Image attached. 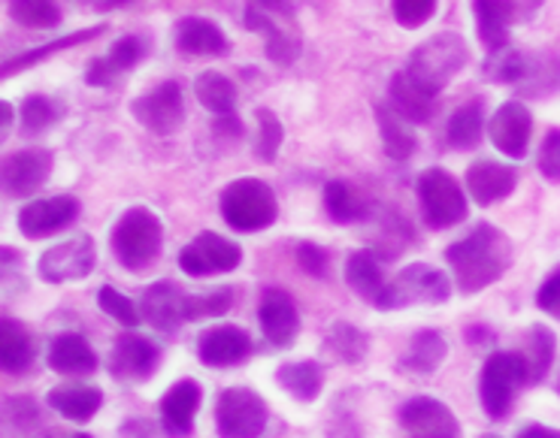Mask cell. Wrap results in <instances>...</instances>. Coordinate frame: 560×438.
Instances as JSON below:
<instances>
[{
  "mask_svg": "<svg viewBox=\"0 0 560 438\" xmlns=\"http://www.w3.org/2000/svg\"><path fill=\"white\" fill-rule=\"evenodd\" d=\"M445 260L455 272L460 294H479L482 287L503 279L512 263V242L494 224H476L464 239L448 246Z\"/></svg>",
  "mask_w": 560,
  "mask_h": 438,
  "instance_id": "cell-1",
  "label": "cell"
},
{
  "mask_svg": "<svg viewBox=\"0 0 560 438\" xmlns=\"http://www.w3.org/2000/svg\"><path fill=\"white\" fill-rule=\"evenodd\" d=\"M231 306H234V291L231 287H219L212 294L197 297V294H188L183 287H176L173 282H158L152 287H145L140 315L155 330L170 333L179 323L200 321V318H219Z\"/></svg>",
  "mask_w": 560,
  "mask_h": 438,
  "instance_id": "cell-2",
  "label": "cell"
},
{
  "mask_svg": "<svg viewBox=\"0 0 560 438\" xmlns=\"http://www.w3.org/2000/svg\"><path fill=\"white\" fill-rule=\"evenodd\" d=\"M243 19L252 34L264 37V52L270 61L282 67L298 61L303 52V31L288 0H248Z\"/></svg>",
  "mask_w": 560,
  "mask_h": 438,
  "instance_id": "cell-3",
  "label": "cell"
},
{
  "mask_svg": "<svg viewBox=\"0 0 560 438\" xmlns=\"http://www.w3.org/2000/svg\"><path fill=\"white\" fill-rule=\"evenodd\" d=\"M164 246V227L152 209H128L113 227V254L125 270L140 272L152 267Z\"/></svg>",
  "mask_w": 560,
  "mask_h": 438,
  "instance_id": "cell-4",
  "label": "cell"
},
{
  "mask_svg": "<svg viewBox=\"0 0 560 438\" xmlns=\"http://www.w3.org/2000/svg\"><path fill=\"white\" fill-rule=\"evenodd\" d=\"M467 39L460 37L457 31H443V34H433V37L424 39L421 46H416V52L409 58L406 70H409L421 85H428L430 91L440 94V91L467 67Z\"/></svg>",
  "mask_w": 560,
  "mask_h": 438,
  "instance_id": "cell-5",
  "label": "cell"
},
{
  "mask_svg": "<svg viewBox=\"0 0 560 438\" xmlns=\"http://www.w3.org/2000/svg\"><path fill=\"white\" fill-rule=\"evenodd\" d=\"M222 218L240 233H261L279 218L273 188L261 179H236L222 191Z\"/></svg>",
  "mask_w": 560,
  "mask_h": 438,
  "instance_id": "cell-6",
  "label": "cell"
},
{
  "mask_svg": "<svg viewBox=\"0 0 560 438\" xmlns=\"http://www.w3.org/2000/svg\"><path fill=\"white\" fill-rule=\"evenodd\" d=\"M418 203H421V215L430 230H445L455 227L467 218V193L457 185L452 173L443 167H430L418 176Z\"/></svg>",
  "mask_w": 560,
  "mask_h": 438,
  "instance_id": "cell-7",
  "label": "cell"
},
{
  "mask_svg": "<svg viewBox=\"0 0 560 438\" xmlns=\"http://www.w3.org/2000/svg\"><path fill=\"white\" fill-rule=\"evenodd\" d=\"M452 297V284L443 270L430 263H409L400 275L388 282L382 309H406V306H440Z\"/></svg>",
  "mask_w": 560,
  "mask_h": 438,
  "instance_id": "cell-8",
  "label": "cell"
},
{
  "mask_svg": "<svg viewBox=\"0 0 560 438\" xmlns=\"http://www.w3.org/2000/svg\"><path fill=\"white\" fill-rule=\"evenodd\" d=\"M527 384V366L518 351L491 354L482 369V405L488 417H506L518 387Z\"/></svg>",
  "mask_w": 560,
  "mask_h": 438,
  "instance_id": "cell-9",
  "label": "cell"
},
{
  "mask_svg": "<svg viewBox=\"0 0 560 438\" xmlns=\"http://www.w3.org/2000/svg\"><path fill=\"white\" fill-rule=\"evenodd\" d=\"M267 402L246 387H228L215 402V426L222 438H258L267 426Z\"/></svg>",
  "mask_w": 560,
  "mask_h": 438,
  "instance_id": "cell-10",
  "label": "cell"
},
{
  "mask_svg": "<svg viewBox=\"0 0 560 438\" xmlns=\"http://www.w3.org/2000/svg\"><path fill=\"white\" fill-rule=\"evenodd\" d=\"M131 116L155 137H170L183 128L185 121V97L179 82H158L155 88L140 94L131 104Z\"/></svg>",
  "mask_w": 560,
  "mask_h": 438,
  "instance_id": "cell-11",
  "label": "cell"
},
{
  "mask_svg": "<svg viewBox=\"0 0 560 438\" xmlns=\"http://www.w3.org/2000/svg\"><path fill=\"white\" fill-rule=\"evenodd\" d=\"M243 260V248L224 239L222 233H197L195 239L183 248L179 254V267L188 272L191 279H207V275H222L240 267Z\"/></svg>",
  "mask_w": 560,
  "mask_h": 438,
  "instance_id": "cell-12",
  "label": "cell"
},
{
  "mask_svg": "<svg viewBox=\"0 0 560 438\" xmlns=\"http://www.w3.org/2000/svg\"><path fill=\"white\" fill-rule=\"evenodd\" d=\"M55 157L49 149H22L0 161V193L7 197H34L49 181Z\"/></svg>",
  "mask_w": 560,
  "mask_h": 438,
  "instance_id": "cell-13",
  "label": "cell"
},
{
  "mask_svg": "<svg viewBox=\"0 0 560 438\" xmlns=\"http://www.w3.org/2000/svg\"><path fill=\"white\" fill-rule=\"evenodd\" d=\"M94 263H97L94 239L82 233V236H73V239H67L61 246H52L49 251H43L37 272L43 282L65 284L92 275Z\"/></svg>",
  "mask_w": 560,
  "mask_h": 438,
  "instance_id": "cell-14",
  "label": "cell"
},
{
  "mask_svg": "<svg viewBox=\"0 0 560 438\" xmlns=\"http://www.w3.org/2000/svg\"><path fill=\"white\" fill-rule=\"evenodd\" d=\"M79 218V200L70 193L31 200L19 212V230L25 239H49L55 233L67 230Z\"/></svg>",
  "mask_w": 560,
  "mask_h": 438,
  "instance_id": "cell-15",
  "label": "cell"
},
{
  "mask_svg": "<svg viewBox=\"0 0 560 438\" xmlns=\"http://www.w3.org/2000/svg\"><path fill=\"white\" fill-rule=\"evenodd\" d=\"M488 133H491L497 152H503L512 161H522L527 155L530 137H534V116L522 100H509L494 113Z\"/></svg>",
  "mask_w": 560,
  "mask_h": 438,
  "instance_id": "cell-16",
  "label": "cell"
},
{
  "mask_svg": "<svg viewBox=\"0 0 560 438\" xmlns=\"http://www.w3.org/2000/svg\"><path fill=\"white\" fill-rule=\"evenodd\" d=\"M400 424L412 438H460V426L452 409L430 396L406 402L400 409Z\"/></svg>",
  "mask_w": 560,
  "mask_h": 438,
  "instance_id": "cell-17",
  "label": "cell"
},
{
  "mask_svg": "<svg viewBox=\"0 0 560 438\" xmlns=\"http://www.w3.org/2000/svg\"><path fill=\"white\" fill-rule=\"evenodd\" d=\"M173 46L176 52L188 58H222L231 52V43L224 37V31L209 19L200 15H185L173 25Z\"/></svg>",
  "mask_w": 560,
  "mask_h": 438,
  "instance_id": "cell-18",
  "label": "cell"
},
{
  "mask_svg": "<svg viewBox=\"0 0 560 438\" xmlns=\"http://www.w3.org/2000/svg\"><path fill=\"white\" fill-rule=\"evenodd\" d=\"M145 58V43L143 37L137 34H128L113 43V49L104 55V58H94L89 70H85V82L94 85V88H109L116 85L118 79L125 76L128 70L140 64Z\"/></svg>",
  "mask_w": 560,
  "mask_h": 438,
  "instance_id": "cell-19",
  "label": "cell"
},
{
  "mask_svg": "<svg viewBox=\"0 0 560 438\" xmlns=\"http://www.w3.org/2000/svg\"><path fill=\"white\" fill-rule=\"evenodd\" d=\"M109 369L121 381H145L158 369V348L145 335H118L116 348L109 354Z\"/></svg>",
  "mask_w": 560,
  "mask_h": 438,
  "instance_id": "cell-20",
  "label": "cell"
},
{
  "mask_svg": "<svg viewBox=\"0 0 560 438\" xmlns=\"http://www.w3.org/2000/svg\"><path fill=\"white\" fill-rule=\"evenodd\" d=\"M197 354H200V360L207 363V366H215V369L236 366V363H243L252 354V335L234 327V323L212 327V330L200 335Z\"/></svg>",
  "mask_w": 560,
  "mask_h": 438,
  "instance_id": "cell-21",
  "label": "cell"
},
{
  "mask_svg": "<svg viewBox=\"0 0 560 438\" xmlns=\"http://www.w3.org/2000/svg\"><path fill=\"white\" fill-rule=\"evenodd\" d=\"M258 318H261L264 335L273 342L276 348H291L294 339L300 333V315L294 299L288 297L285 291H267L261 299V309H258Z\"/></svg>",
  "mask_w": 560,
  "mask_h": 438,
  "instance_id": "cell-22",
  "label": "cell"
},
{
  "mask_svg": "<svg viewBox=\"0 0 560 438\" xmlns=\"http://www.w3.org/2000/svg\"><path fill=\"white\" fill-rule=\"evenodd\" d=\"M388 94H392L388 104H392L400 116L409 118L412 125H424V121H430L433 113H436V104H440V94L430 91L428 85H421L409 70L394 73L392 85H388Z\"/></svg>",
  "mask_w": 560,
  "mask_h": 438,
  "instance_id": "cell-23",
  "label": "cell"
},
{
  "mask_svg": "<svg viewBox=\"0 0 560 438\" xmlns=\"http://www.w3.org/2000/svg\"><path fill=\"white\" fill-rule=\"evenodd\" d=\"M515 185H518V173L497 161H479L467 169V191L479 206H494L506 200L515 191Z\"/></svg>",
  "mask_w": 560,
  "mask_h": 438,
  "instance_id": "cell-24",
  "label": "cell"
},
{
  "mask_svg": "<svg viewBox=\"0 0 560 438\" xmlns=\"http://www.w3.org/2000/svg\"><path fill=\"white\" fill-rule=\"evenodd\" d=\"M200 400H203V393H200V384H197L195 378H185V381H176V384L170 387L167 396L161 402V421H164V429H167L170 436H191Z\"/></svg>",
  "mask_w": 560,
  "mask_h": 438,
  "instance_id": "cell-25",
  "label": "cell"
},
{
  "mask_svg": "<svg viewBox=\"0 0 560 438\" xmlns=\"http://www.w3.org/2000/svg\"><path fill=\"white\" fill-rule=\"evenodd\" d=\"M472 13H476L479 39L488 52L509 46V27L518 19L515 0H472Z\"/></svg>",
  "mask_w": 560,
  "mask_h": 438,
  "instance_id": "cell-26",
  "label": "cell"
},
{
  "mask_svg": "<svg viewBox=\"0 0 560 438\" xmlns=\"http://www.w3.org/2000/svg\"><path fill=\"white\" fill-rule=\"evenodd\" d=\"M49 366L55 372L85 378L97 369V354L79 333H61L55 335L52 345H49Z\"/></svg>",
  "mask_w": 560,
  "mask_h": 438,
  "instance_id": "cell-27",
  "label": "cell"
},
{
  "mask_svg": "<svg viewBox=\"0 0 560 438\" xmlns=\"http://www.w3.org/2000/svg\"><path fill=\"white\" fill-rule=\"evenodd\" d=\"M346 282L352 287L358 297L370 303V306H378L385 303V291H388V282H385V272L378 267V260L373 251H354L349 263H346Z\"/></svg>",
  "mask_w": 560,
  "mask_h": 438,
  "instance_id": "cell-28",
  "label": "cell"
},
{
  "mask_svg": "<svg viewBox=\"0 0 560 438\" xmlns=\"http://www.w3.org/2000/svg\"><path fill=\"white\" fill-rule=\"evenodd\" d=\"M373 113H376V125L378 133H382V145H385V152L394 161H409V157L416 155V130H412V121L404 118L392 104H376L373 106Z\"/></svg>",
  "mask_w": 560,
  "mask_h": 438,
  "instance_id": "cell-29",
  "label": "cell"
},
{
  "mask_svg": "<svg viewBox=\"0 0 560 438\" xmlns=\"http://www.w3.org/2000/svg\"><path fill=\"white\" fill-rule=\"evenodd\" d=\"M49 405L55 412L67 417V421H77V424H89L94 414L101 412L104 405V393L97 387L89 384H65L49 390Z\"/></svg>",
  "mask_w": 560,
  "mask_h": 438,
  "instance_id": "cell-30",
  "label": "cell"
},
{
  "mask_svg": "<svg viewBox=\"0 0 560 438\" xmlns=\"http://www.w3.org/2000/svg\"><path fill=\"white\" fill-rule=\"evenodd\" d=\"M106 27L104 25H94V27H85V31H77V34H67L61 39H52V43H46V46H37V49H27V52L15 55L10 61H3L0 64V79H10L15 73H22L27 67L39 64V61H46V58H52L58 52H67V49H73V46H82V43H92L104 34Z\"/></svg>",
  "mask_w": 560,
  "mask_h": 438,
  "instance_id": "cell-31",
  "label": "cell"
},
{
  "mask_svg": "<svg viewBox=\"0 0 560 438\" xmlns=\"http://www.w3.org/2000/svg\"><path fill=\"white\" fill-rule=\"evenodd\" d=\"M485 133V104L482 100H469L460 109H455V116L448 118L445 125V142L455 152H469L482 142Z\"/></svg>",
  "mask_w": 560,
  "mask_h": 438,
  "instance_id": "cell-32",
  "label": "cell"
},
{
  "mask_svg": "<svg viewBox=\"0 0 560 438\" xmlns=\"http://www.w3.org/2000/svg\"><path fill=\"white\" fill-rule=\"evenodd\" d=\"M34 363V342L25 327L15 321H0V372L22 375Z\"/></svg>",
  "mask_w": 560,
  "mask_h": 438,
  "instance_id": "cell-33",
  "label": "cell"
},
{
  "mask_svg": "<svg viewBox=\"0 0 560 438\" xmlns=\"http://www.w3.org/2000/svg\"><path fill=\"white\" fill-rule=\"evenodd\" d=\"M195 94L203 109L212 116H234L236 109V85L219 70H207L195 79Z\"/></svg>",
  "mask_w": 560,
  "mask_h": 438,
  "instance_id": "cell-34",
  "label": "cell"
},
{
  "mask_svg": "<svg viewBox=\"0 0 560 438\" xmlns=\"http://www.w3.org/2000/svg\"><path fill=\"white\" fill-rule=\"evenodd\" d=\"M276 378H279V384L285 387L288 393L300 402L318 400V393H322V387H325V369L315 360L285 363Z\"/></svg>",
  "mask_w": 560,
  "mask_h": 438,
  "instance_id": "cell-35",
  "label": "cell"
},
{
  "mask_svg": "<svg viewBox=\"0 0 560 438\" xmlns=\"http://www.w3.org/2000/svg\"><path fill=\"white\" fill-rule=\"evenodd\" d=\"M522 360L527 366V384H539L551 369V360H555V333L548 327H542V323L530 327V333L524 339Z\"/></svg>",
  "mask_w": 560,
  "mask_h": 438,
  "instance_id": "cell-36",
  "label": "cell"
},
{
  "mask_svg": "<svg viewBox=\"0 0 560 438\" xmlns=\"http://www.w3.org/2000/svg\"><path fill=\"white\" fill-rule=\"evenodd\" d=\"M482 70L485 79L494 82V85H522L527 70H530V55L503 46L497 52H488Z\"/></svg>",
  "mask_w": 560,
  "mask_h": 438,
  "instance_id": "cell-37",
  "label": "cell"
},
{
  "mask_svg": "<svg viewBox=\"0 0 560 438\" xmlns=\"http://www.w3.org/2000/svg\"><path fill=\"white\" fill-rule=\"evenodd\" d=\"M325 209L337 224H352V221H361L370 212L364 193L352 188V185H346V181H330L327 185Z\"/></svg>",
  "mask_w": 560,
  "mask_h": 438,
  "instance_id": "cell-38",
  "label": "cell"
},
{
  "mask_svg": "<svg viewBox=\"0 0 560 438\" xmlns=\"http://www.w3.org/2000/svg\"><path fill=\"white\" fill-rule=\"evenodd\" d=\"M10 19L27 31H49L61 25L65 13L58 0H10Z\"/></svg>",
  "mask_w": 560,
  "mask_h": 438,
  "instance_id": "cell-39",
  "label": "cell"
},
{
  "mask_svg": "<svg viewBox=\"0 0 560 438\" xmlns=\"http://www.w3.org/2000/svg\"><path fill=\"white\" fill-rule=\"evenodd\" d=\"M445 339L436 330H424L412 339L409 345V354H406L404 366L409 372L416 375H430L436 372V366L445 360Z\"/></svg>",
  "mask_w": 560,
  "mask_h": 438,
  "instance_id": "cell-40",
  "label": "cell"
},
{
  "mask_svg": "<svg viewBox=\"0 0 560 438\" xmlns=\"http://www.w3.org/2000/svg\"><path fill=\"white\" fill-rule=\"evenodd\" d=\"M19 116H22V133L25 137H39L52 125H58V118L65 116V106L52 100V97H46V94H27Z\"/></svg>",
  "mask_w": 560,
  "mask_h": 438,
  "instance_id": "cell-41",
  "label": "cell"
},
{
  "mask_svg": "<svg viewBox=\"0 0 560 438\" xmlns=\"http://www.w3.org/2000/svg\"><path fill=\"white\" fill-rule=\"evenodd\" d=\"M255 121H258V140H255V155L261 157L264 164H273L279 157V149H282V140H285V128L276 113L270 109H258L255 113Z\"/></svg>",
  "mask_w": 560,
  "mask_h": 438,
  "instance_id": "cell-42",
  "label": "cell"
},
{
  "mask_svg": "<svg viewBox=\"0 0 560 438\" xmlns=\"http://www.w3.org/2000/svg\"><path fill=\"white\" fill-rule=\"evenodd\" d=\"M97 306H101L109 318H116L121 327H137V323L143 321V315L133 306V299H128L121 291L109 287V284H104V287L97 291Z\"/></svg>",
  "mask_w": 560,
  "mask_h": 438,
  "instance_id": "cell-43",
  "label": "cell"
},
{
  "mask_svg": "<svg viewBox=\"0 0 560 438\" xmlns=\"http://www.w3.org/2000/svg\"><path fill=\"white\" fill-rule=\"evenodd\" d=\"M436 7H440V0H392V15L406 31H418L436 15Z\"/></svg>",
  "mask_w": 560,
  "mask_h": 438,
  "instance_id": "cell-44",
  "label": "cell"
},
{
  "mask_svg": "<svg viewBox=\"0 0 560 438\" xmlns=\"http://www.w3.org/2000/svg\"><path fill=\"white\" fill-rule=\"evenodd\" d=\"M327 342H330V348L337 351L342 360L358 363L366 354V339L361 330H354L352 323H337L330 335H327Z\"/></svg>",
  "mask_w": 560,
  "mask_h": 438,
  "instance_id": "cell-45",
  "label": "cell"
},
{
  "mask_svg": "<svg viewBox=\"0 0 560 438\" xmlns=\"http://www.w3.org/2000/svg\"><path fill=\"white\" fill-rule=\"evenodd\" d=\"M539 173L548 181H560V130H548L539 149Z\"/></svg>",
  "mask_w": 560,
  "mask_h": 438,
  "instance_id": "cell-46",
  "label": "cell"
},
{
  "mask_svg": "<svg viewBox=\"0 0 560 438\" xmlns=\"http://www.w3.org/2000/svg\"><path fill=\"white\" fill-rule=\"evenodd\" d=\"M298 263L300 270L310 272L315 279H325L327 275V251L322 246H315V242H300Z\"/></svg>",
  "mask_w": 560,
  "mask_h": 438,
  "instance_id": "cell-47",
  "label": "cell"
},
{
  "mask_svg": "<svg viewBox=\"0 0 560 438\" xmlns=\"http://www.w3.org/2000/svg\"><path fill=\"white\" fill-rule=\"evenodd\" d=\"M536 306L542 311H548V315L560 318V267L542 282L539 294H536Z\"/></svg>",
  "mask_w": 560,
  "mask_h": 438,
  "instance_id": "cell-48",
  "label": "cell"
},
{
  "mask_svg": "<svg viewBox=\"0 0 560 438\" xmlns=\"http://www.w3.org/2000/svg\"><path fill=\"white\" fill-rule=\"evenodd\" d=\"M13 125H15L13 104L0 100V145H3V142H7V137L13 133Z\"/></svg>",
  "mask_w": 560,
  "mask_h": 438,
  "instance_id": "cell-49",
  "label": "cell"
},
{
  "mask_svg": "<svg viewBox=\"0 0 560 438\" xmlns=\"http://www.w3.org/2000/svg\"><path fill=\"white\" fill-rule=\"evenodd\" d=\"M19 263H22V254H19V251L0 246V282H3L7 275H13V270Z\"/></svg>",
  "mask_w": 560,
  "mask_h": 438,
  "instance_id": "cell-50",
  "label": "cell"
},
{
  "mask_svg": "<svg viewBox=\"0 0 560 438\" xmlns=\"http://www.w3.org/2000/svg\"><path fill=\"white\" fill-rule=\"evenodd\" d=\"M70 3H89V7H92V10H97V13H109V10L125 7L128 0H70Z\"/></svg>",
  "mask_w": 560,
  "mask_h": 438,
  "instance_id": "cell-51",
  "label": "cell"
},
{
  "mask_svg": "<svg viewBox=\"0 0 560 438\" xmlns=\"http://www.w3.org/2000/svg\"><path fill=\"white\" fill-rule=\"evenodd\" d=\"M518 438H560V433L558 429H548V426L534 424V426H527Z\"/></svg>",
  "mask_w": 560,
  "mask_h": 438,
  "instance_id": "cell-52",
  "label": "cell"
},
{
  "mask_svg": "<svg viewBox=\"0 0 560 438\" xmlns=\"http://www.w3.org/2000/svg\"><path fill=\"white\" fill-rule=\"evenodd\" d=\"M46 438H92V436H85V433H67V429H55V433H49Z\"/></svg>",
  "mask_w": 560,
  "mask_h": 438,
  "instance_id": "cell-53",
  "label": "cell"
},
{
  "mask_svg": "<svg viewBox=\"0 0 560 438\" xmlns=\"http://www.w3.org/2000/svg\"><path fill=\"white\" fill-rule=\"evenodd\" d=\"M485 438H497V436H485Z\"/></svg>",
  "mask_w": 560,
  "mask_h": 438,
  "instance_id": "cell-54",
  "label": "cell"
}]
</instances>
